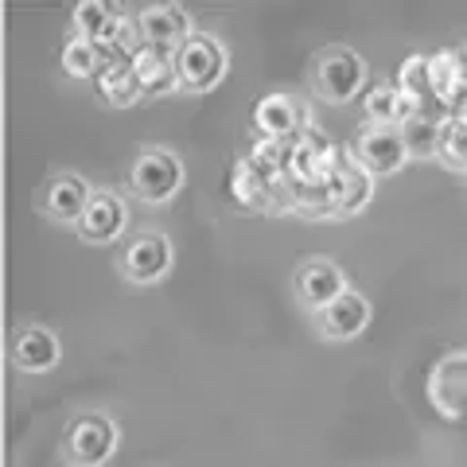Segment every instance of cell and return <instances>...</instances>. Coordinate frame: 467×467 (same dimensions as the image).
Returning <instances> with one entry per match:
<instances>
[{
	"instance_id": "obj_1",
	"label": "cell",
	"mask_w": 467,
	"mask_h": 467,
	"mask_svg": "<svg viewBox=\"0 0 467 467\" xmlns=\"http://www.w3.org/2000/svg\"><path fill=\"white\" fill-rule=\"evenodd\" d=\"M183 180H187L183 160L171 149H164V144L140 149L137 160L129 164V192H133V199H140L144 207H164V202H171L180 195Z\"/></svg>"
},
{
	"instance_id": "obj_2",
	"label": "cell",
	"mask_w": 467,
	"mask_h": 467,
	"mask_svg": "<svg viewBox=\"0 0 467 467\" xmlns=\"http://www.w3.org/2000/svg\"><path fill=\"white\" fill-rule=\"evenodd\" d=\"M117 420L106 413H78L70 417V425L63 429V441H58V456L67 467H106L117 451Z\"/></svg>"
},
{
	"instance_id": "obj_3",
	"label": "cell",
	"mask_w": 467,
	"mask_h": 467,
	"mask_svg": "<svg viewBox=\"0 0 467 467\" xmlns=\"http://www.w3.org/2000/svg\"><path fill=\"white\" fill-rule=\"evenodd\" d=\"M367 86V58L350 47H327L312 58V90L327 106H347Z\"/></svg>"
},
{
	"instance_id": "obj_4",
	"label": "cell",
	"mask_w": 467,
	"mask_h": 467,
	"mask_svg": "<svg viewBox=\"0 0 467 467\" xmlns=\"http://www.w3.org/2000/svg\"><path fill=\"white\" fill-rule=\"evenodd\" d=\"M250 121L257 129V140L296 144L300 137L312 133V109H308V101L296 98V94H288V90H273L265 98H257Z\"/></svg>"
},
{
	"instance_id": "obj_5",
	"label": "cell",
	"mask_w": 467,
	"mask_h": 467,
	"mask_svg": "<svg viewBox=\"0 0 467 467\" xmlns=\"http://www.w3.org/2000/svg\"><path fill=\"white\" fill-rule=\"evenodd\" d=\"M226 47L223 39L207 32L192 36L175 51V75H180V94H207L226 78Z\"/></svg>"
},
{
	"instance_id": "obj_6",
	"label": "cell",
	"mask_w": 467,
	"mask_h": 467,
	"mask_svg": "<svg viewBox=\"0 0 467 467\" xmlns=\"http://www.w3.org/2000/svg\"><path fill=\"white\" fill-rule=\"evenodd\" d=\"M168 269H171V242H168V234H160V230L133 234V238L121 245V254H117V273H121L129 285H156L168 276Z\"/></svg>"
},
{
	"instance_id": "obj_7",
	"label": "cell",
	"mask_w": 467,
	"mask_h": 467,
	"mask_svg": "<svg viewBox=\"0 0 467 467\" xmlns=\"http://www.w3.org/2000/svg\"><path fill=\"white\" fill-rule=\"evenodd\" d=\"M350 156H355V164L362 171H370L374 180L378 175H393V171H401L409 160V144H405V133L401 129H382V125H367L362 133L350 140Z\"/></svg>"
},
{
	"instance_id": "obj_8",
	"label": "cell",
	"mask_w": 467,
	"mask_h": 467,
	"mask_svg": "<svg viewBox=\"0 0 467 467\" xmlns=\"http://www.w3.org/2000/svg\"><path fill=\"white\" fill-rule=\"evenodd\" d=\"M94 192L98 187H90L86 175L58 171L39 187V214H47L51 223H58V226H78L86 207H90Z\"/></svg>"
},
{
	"instance_id": "obj_9",
	"label": "cell",
	"mask_w": 467,
	"mask_h": 467,
	"mask_svg": "<svg viewBox=\"0 0 467 467\" xmlns=\"http://www.w3.org/2000/svg\"><path fill=\"white\" fill-rule=\"evenodd\" d=\"M226 192H230V202L245 214H257V211H276L281 207V183L269 180L265 171L254 168L250 156L234 160V168L226 175Z\"/></svg>"
},
{
	"instance_id": "obj_10",
	"label": "cell",
	"mask_w": 467,
	"mask_h": 467,
	"mask_svg": "<svg viewBox=\"0 0 467 467\" xmlns=\"http://www.w3.org/2000/svg\"><path fill=\"white\" fill-rule=\"evenodd\" d=\"M367 324H370V300L355 288H347L339 300L327 304V308L312 312V327H316L319 339H327V343L355 339L358 331H367Z\"/></svg>"
},
{
	"instance_id": "obj_11",
	"label": "cell",
	"mask_w": 467,
	"mask_h": 467,
	"mask_svg": "<svg viewBox=\"0 0 467 467\" xmlns=\"http://www.w3.org/2000/svg\"><path fill=\"white\" fill-rule=\"evenodd\" d=\"M292 288H296V300L304 304V308L319 312V308H327L331 300H339L347 292V276H343V269L335 265V261L312 257V261H304V265L292 273Z\"/></svg>"
},
{
	"instance_id": "obj_12",
	"label": "cell",
	"mask_w": 467,
	"mask_h": 467,
	"mask_svg": "<svg viewBox=\"0 0 467 467\" xmlns=\"http://www.w3.org/2000/svg\"><path fill=\"white\" fill-rule=\"evenodd\" d=\"M8 358H12V367L24 370V374H47V370L58 367V358H63V347H58V335L51 327L24 324L16 335H12Z\"/></svg>"
},
{
	"instance_id": "obj_13",
	"label": "cell",
	"mask_w": 467,
	"mask_h": 467,
	"mask_svg": "<svg viewBox=\"0 0 467 467\" xmlns=\"http://www.w3.org/2000/svg\"><path fill=\"white\" fill-rule=\"evenodd\" d=\"M137 27L144 47H160V51H180V43H187L192 32V16L180 5H152L137 12Z\"/></svg>"
},
{
	"instance_id": "obj_14",
	"label": "cell",
	"mask_w": 467,
	"mask_h": 467,
	"mask_svg": "<svg viewBox=\"0 0 467 467\" xmlns=\"http://www.w3.org/2000/svg\"><path fill=\"white\" fill-rule=\"evenodd\" d=\"M75 36L98 43L109 58H117V39H121V27H125V12H117L113 5H101V0H86V5L75 8Z\"/></svg>"
},
{
	"instance_id": "obj_15",
	"label": "cell",
	"mask_w": 467,
	"mask_h": 467,
	"mask_svg": "<svg viewBox=\"0 0 467 467\" xmlns=\"http://www.w3.org/2000/svg\"><path fill=\"white\" fill-rule=\"evenodd\" d=\"M362 117L367 125H382V129H405L413 117H420V106H413L398 82H374L367 94H362Z\"/></svg>"
},
{
	"instance_id": "obj_16",
	"label": "cell",
	"mask_w": 467,
	"mask_h": 467,
	"mask_svg": "<svg viewBox=\"0 0 467 467\" xmlns=\"http://www.w3.org/2000/svg\"><path fill=\"white\" fill-rule=\"evenodd\" d=\"M129 223V207H125V199L109 192V187H98L94 199H90V207H86L82 214V223L75 226L86 242H113L117 234L125 230Z\"/></svg>"
},
{
	"instance_id": "obj_17",
	"label": "cell",
	"mask_w": 467,
	"mask_h": 467,
	"mask_svg": "<svg viewBox=\"0 0 467 467\" xmlns=\"http://www.w3.org/2000/svg\"><path fill=\"white\" fill-rule=\"evenodd\" d=\"M429 70H432V101L444 106L448 113H460L463 98H467V67L460 51L441 47L429 55Z\"/></svg>"
},
{
	"instance_id": "obj_18",
	"label": "cell",
	"mask_w": 467,
	"mask_h": 467,
	"mask_svg": "<svg viewBox=\"0 0 467 467\" xmlns=\"http://www.w3.org/2000/svg\"><path fill=\"white\" fill-rule=\"evenodd\" d=\"M125 63L133 67L144 98H164V94L180 90V75H175V51L140 47L133 58H125Z\"/></svg>"
},
{
	"instance_id": "obj_19",
	"label": "cell",
	"mask_w": 467,
	"mask_h": 467,
	"mask_svg": "<svg viewBox=\"0 0 467 467\" xmlns=\"http://www.w3.org/2000/svg\"><path fill=\"white\" fill-rule=\"evenodd\" d=\"M327 183H331V192H335V202H339V218L367 211V207H370V199H374V175H370V171H362L350 152H343L339 168L331 171V180H327Z\"/></svg>"
},
{
	"instance_id": "obj_20",
	"label": "cell",
	"mask_w": 467,
	"mask_h": 467,
	"mask_svg": "<svg viewBox=\"0 0 467 467\" xmlns=\"http://www.w3.org/2000/svg\"><path fill=\"white\" fill-rule=\"evenodd\" d=\"M94 90H98V98L106 101V106H113V109H129V106H137V101L144 98L140 94V82H137V75H133V67L125 63V58H109L106 63V70L94 78Z\"/></svg>"
},
{
	"instance_id": "obj_21",
	"label": "cell",
	"mask_w": 467,
	"mask_h": 467,
	"mask_svg": "<svg viewBox=\"0 0 467 467\" xmlns=\"http://www.w3.org/2000/svg\"><path fill=\"white\" fill-rule=\"evenodd\" d=\"M58 63H63V75L67 78H98L101 70H106V63H109V55L98 47V43H90V39H82V36H70L67 39V47H63V55H58Z\"/></svg>"
},
{
	"instance_id": "obj_22",
	"label": "cell",
	"mask_w": 467,
	"mask_h": 467,
	"mask_svg": "<svg viewBox=\"0 0 467 467\" xmlns=\"http://www.w3.org/2000/svg\"><path fill=\"white\" fill-rule=\"evenodd\" d=\"M436 160L444 168H456L467 175V113H448L441 121V149Z\"/></svg>"
},
{
	"instance_id": "obj_23",
	"label": "cell",
	"mask_w": 467,
	"mask_h": 467,
	"mask_svg": "<svg viewBox=\"0 0 467 467\" xmlns=\"http://www.w3.org/2000/svg\"><path fill=\"white\" fill-rule=\"evenodd\" d=\"M398 90L413 101V106H429L432 101V70H429V55H409L398 67ZM436 106V101H432Z\"/></svg>"
},
{
	"instance_id": "obj_24",
	"label": "cell",
	"mask_w": 467,
	"mask_h": 467,
	"mask_svg": "<svg viewBox=\"0 0 467 467\" xmlns=\"http://www.w3.org/2000/svg\"><path fill=\"white\" fill-rule=\"evenodd\" d=\"M405 144H409V156H436L441 149V121H432V117H413L405 129Z\"/></svg>"
},
{
	"instance_id": "obj_25",
	"label": "cell",
	"mask_w": 467,
	"mask_h": 467,
	"mask_svg": "<svg viewBox=\"0 0 467 467\" xmlns=\"http://www.w3.org/2000/svg\"><path fill=\"white\" fill-rule=\"evenodd\" d=\"M456 51H460V58H463V67H467V36H463V43H460V47H456Z\"/></svg>"
},
{
	"instance_id": "obj_26",
	"label": "cell",
	"mask_w": 467,
	"mask_h": 467,
	"mask_svg": "<svg viewBox=\"0 0 467 467\" xmlns=\"http://www.w3.org/2000/svg\"><path fill=\"white\" fill-rule=\"evenodd\" d=\"M460 113H467V98H463V106H460Z\"/></svg>"
}]
</instances>
